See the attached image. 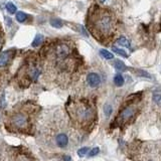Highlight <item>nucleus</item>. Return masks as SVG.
<instances>
[{"mask_svg":"<svg viewBox=\"0 0 161 161\" xmlns=\"http://www.w3.org/2000/svg\"><path fill=\"white\" fill-rule=\"evenodd\" d=\"M88 27L92 34L103 43L114 35L115 18L112 11L95 5L88 17Z\"/></svg>","mask_w":161,"mask_h":161,"instance_id":"obj_1","label":"nucleus"},{"mask_svg":"<svg viewBox=\"0 0 161 161\" xmlns=\"http://www.w3.org/2000/svg\"><path fill=\"white\" fill-rule=\"evenodd\" d=\"M72 116L79 123H90L95 117V110L86 102L76 103L72 105Z\"/></svg>","mask_w":161,"mask_h":161,"instance_id":"obj_2","label":"nucleus"},{"mask_svg":"<svg viewBox=\"0 0 161 161\" xmlns=\"http://www.w3.org/2000/svg\"><path fill=\"white\" fill-rule=\"evenodd\" d=\"M10 125L14 130L25 131L30 126V115L26 110L20 109L10 117Z\"/></svg>","mask_w":161,"mask_h":161,"instance_id":"obj_3","label":"nucleus"},{"mask_svg":"<svg viewBox=\"0 0 161 161\" xmlns=\"http://www.w3.org/2000/svg\"><path fill=\"white\" fill-rule=\"evenodd\" d=\"M137 114V108L135 105H129V106L125 107L122 111L119 113L118 117L116 118L117 125H124L129 123L130 121L134 118Z\"/></svg>","mask_w":161,"mask_h":161,"instance_id":"obj_4","label":"nucleus"},{"mask_svg":"<svg viewBox=\"0 0 161 161\" xmlns=\"http://www.w3.org/2000/svg\"><path fill=\"white\" fill-rule=\"evenodd\" d=\"M71 48L68 47L67 44L66 43H59L56 44L54 50V59H56V62H60V60H63L64 59H67L68 55H70Z\"/></svg>","mask_w":161,"mask_h":161,"instance_id":"obj_5","label":"nucleus"},{"mask_svg":"<svg viewBox=\"0 0 161 161\" xmlns=\"http://www.w3.org/2000/svg\"><path fill=\"white\" fill-rule=\"evenodd\" d=\"M15 51L13 50L4 51L2 54H0V67H3L8 64V63L12 59V58L14 56Z\"/></svg>","mask_w":161,"mask_h":161,"instance_id":"obj_6","label":"nucleus"},{"mask_svg":"<svg viewBox=\"0 0 161 161\" xmlns=\"http://www.w3.org/2000/svg\"><path fill=\"white\" fill-rule=\"evenodd\" d=\"M39 75H40V70L36 64H32L26 71V76L29 78L31 82H35V80L38 79Z\"/></svg>","mask_w":161,"mask_h":161,"instance_id":"obj_7","label":"nucleus"},{"mask_svg":"<svg viewBox=\"0 0 161 161\" xmlns=\"http://www.w3.org/2000/svg\"><path fill=\"white\" fill-rule=\"evenodd\" d=\"M87 80H88V84L90 85L92 88H97L101 83V78L96 72H91V74L88 75Z\"/></svg>","mask_w":161,"mask_h":161,"instance_id":"obj_8","label":"nucleus"},{"mask_svg":"<svg viewBox=\"0 0 161 161\" xmlns=\"http://www.w3.org/2000/svg\"><path fill=\"white\" fill-rule=\"evenodd\" d=\"M55 141H56V145H58L59 147L63 148L68 144V137L64 134V133H60V134L56 136Z\"/></svg>","mask_w":161,"mask_h":161,"instance_id":"obj_9","label":"nucleus"},{"mask_svg":"<svg viewBox=\"0 0 161 161\" xmlns=\"http://www.w3.org/2000/svg\"><path fill=\"white\" fill-rule=\"evenodd\" d=\"M114 67L117 68L118 71H121V72H124L127 70L126 66H125V63L123 62H121L120 59H117L114 62Z\"/></svg>","mask_w":161,"mask_h":161,"instance_id":"obj_10","label":"nucleus"},{"mask_svg":"<svg viewBox=\"0 0 161 161\" xmlns=\"http://www.w3.org/2000/svg\"><path fill=\"white\" fill-rule=\"evenodd\" d=\"M28 18V15L26 13H24L22 11H19L16 13V20H17L18 22H24L26 21V19Z\"/></svg>","mask_w":161,"mask_h":161,"instance_id":"obj_11","label":"nucleus"},{"mask_svg":"<svg viewBox=\"0 0 161 161\" xmlns=\"http://www.w3.org/2000/svg\"><path fill=\"white\" fill-rule=\"evenodd\" d=\"M114 82H115L116 86H118V87L123 86V85H124V78H123V76L121 75V74H117L115 76V78H114Z\"/></svg>","mask_w":161,"mask_h":161,"instance_id":"obj_12","label":"nucleus"},{"mask_svg":"<svg viewBox=\"0 0 161 161\" xmlns=\"http://www.w3.org/2000/svg\"><path fill=\"white\" fill-rule=\"evenodd\" d=\"M42 40H43V36H42L41 34H37V35L35 36L34 40H33V41H32L31 46H33V47L38 46H40V43L42 42Z\"/></svg>","mask_w":161,"mask_h":161,"instance_id":"obj_13","label":"nucleus"},{"mask_svg":"<svg viewBox=\"0 0 161 161\" xmlns=\"http://www.w3.org/2000/svg\"><path fill=\"white\" fill-rule=\"evenodd\" d=\"M117 43L119 44L121 46H126V47H130V42H129V40L122 36V37H120L118 40H117Z\"/></svg>","mask_w":161,"mask_h":161,"instance_id":"obj_14","label":"nucleus"},{"mask_svg":"<svg viewBox=\"0 0 161 161\" xmlns=\"http://www.w3.org/2000/svg\"><path fill=\"white\" fill-rule=\"evenodd\" d=\"M100 54L102 55L104 59H114V55H113V54H111L110 51H108L106 50H100Z\"/></svg>","mask_w":161,"mask_h":161,"instance_id":"obj_15","label":"nucleus"},{"mask_svg":"<svg viewBox=\"0 0 161 161\" xmlns=\"http://www.w3.org/2000/svg\"><path fill=\"white\" fill-rule=\"evenodd\" d=\"M6 9H7V11L9 12L10 14H14L15 12H16V6L14 5L13 3L8 2V3L6 4Z\"/></svg>","mask_w":161,"mask_h":161,"instance_id":"obj_16","label":"nucleus"},{"mask_svg":"<svg viewBox=\"0 0 161 161\" xmlns=\"http://www.w3.org/2000/svg\"><path fill=\"white\" fill-rule=\"evenodd\" d=\"M112 50H113V51H115L117 54H119V55H121V56H123V58H127V54L126 52H125L123 50H120V48H118V47H116V46H113L112 47Z\"/></svg>","mask_w":161,"mask_h":161,"instance_id":"obj_17","label":"nucleus"},{"mask_svg":"<svg viewBox=\"0 0 161 161\" xmlns=\"http://www.w3.org/2000/svg\"><path fill=\"white\" fill-rule=\"evenodd\" d=\"M50 24L54 27H58V28H60L63 26V22L60 21L59 19H56V18H54L50 20Z\"/></svg>","mask_w":161,"mask_h":161,"instance_id":"obj_18","label":"nucleus"},{"mask_svg":"<svg viewBox=\"0 0 161 161\" xmlns=\"http://www.w3.org/2000/svg\"><path fill=\"white\" fill-rule=\"evenodd\" d=\"M88 151H89V147H83V148H80L78 150V155L80 156V157H83V156H85L87 154Z\"/></svg>","mask_w":161,"mask_h":161,"instance_id":"obj_19","label":"nucleus"},{"mask_svg":"<svg viewBox=\"0 0 161 161\" xmlns=\"http://www.w3.org/2000/svg\"><path fill=\"white\" fill-rule=\"evenodd\" d=\"M104 112H105V115H106L107 117H109L111 114H112V112H113V109L112 107L110 106V105H106L104 108Z\"/></svg>","mask_w":161,"mask_h":161,"instance_id":"obj_20","label":"nucleus"},{"mask_svg":"<svg viewBox=\"0 0 161 161\" xmlns=\"http://www.w3.org/2000/svg\"><path fill=\"white\" fill-rule=\"evenodd\" d=\"M160 98H161V96H160L159 91H156V92L154 93V94H153V100L155 101L157 105L160 104Z\"/></svg>","mask_w":161,"mask_h":161,"instance_id":"obj_21","label":"nucleus"},{"mask_svg":"<svg viewBox=\"0 0 161 161\" xmlns=\"http://www.w3.org/2000/svg\"><path fill=\"white\" fill-rule=\"evenodd\" d=\"M99 152H100V148L99 147H95V148H93L90 152H89V156L93 157V156H95V155L98 154Z\"/></svg>","mask_w":161,"mask_h":161,"instance_id":"obj_22","label":"nucleus"},{"mask_svg":"<svg viewBox=\"0 0 161 161\" xmlns=\"http://www.w3.org/2000/svg\"><path fill=\"white\" fill-rule=\"evenodd\" d=\"M2 44H3V33H2L1 27H0V48H1Z\"/></svg>","mask_w":161,"mask_h":161,"instance_id":"obj_23","label":"nucleus"},{"mask_svg":"<svg viewBox=\"0 0 161 161\" xmlns=\"http://www.w3.org/2000/svg\"><path fill=\"white\" fill-rule=\"evenodd\" d=\"M63 160L64 161H71V157L70 156H64L63 157Z\"/></svg>","mask_w":161,"mask_h":161,"instance_id":"obj_24","label":"nucleus"},{"mask_svg":"<svg viewBox=\"0 0 161 161\" xmlns=\"http://www.w3.org/2000/svg\"><path fill=\"white\" fill-rule=\"evenodd\" d=\"M101 1H102V2H104V1H106V0H101Z\"/></svg>","mask_w":161,"mask_h":161,"instance_id":"obj_25","label":"nucleus"}]
</instances>
